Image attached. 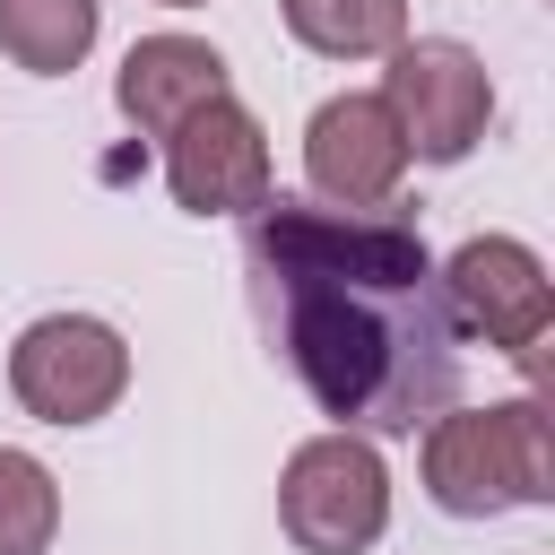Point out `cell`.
Listing matches in <instances>:
<instances>
[{
  "label": "cell",
  "instance_id": "3",
  "mask_svg": "<svg viewBox=\"0 0 555 555\" xmlns=\"http://www.w3.org/2000/svg\"><path fill=\"white\" fill-rule=\"evenodd\" d=\"M278 529L295 555H373L390 529V468L373 434H312L278 468Z\"/></svg>",
  "mask_w": 555,
  "mask_h": 555
},
{
  "label": "cell",
  "instance_id": "13",
  "mask_svg": "<svg viewBox=\"0 0 555 555\" xmlns=\"http://www.w3.org/2000/svg\"><path fill=\"white\" fill-rule=\"evenodd\" d=\"M156 9H208V0H156Z\"/></svg>",
  "mask_w": 555,
  "mask_h": 555
},
{
  "label": "cell",
  "instance_id": "1",
  "mask_svg": "<svg viewBox=\"0 0 555 555\" xmlns=\"http://www.w3.org/2000/svg\"><path fill=\"white\" fill-rule=\"evenodd\" d=\"M251 269L278 295V338L295 382L312 390L338 434L382 425L408 434L416 416L451 408L460 330L434 286V251L390 208H321L269 191L251 208Z\"/></svg>",
  "mask_w": 555,
  "mask_h": 555
},
{
  "label": "cell",
  "instance_id": "9",
  "mask_svg": "<svg viewBox=\"0 0 555 555\" xmlns=\"http://www.w3.org/2000/svg\"><path fill=\"white\" fill-rule=\"evenodd\" d=\"M217 95H234V78H225V52L217 43H199V35H139L130 52H121V69H113V104H121V121L139 130V139H173L199 104H217Z\"/></svg>",
  "mask_w": 555,
  "mask_h": 555
},
{
  "label": "cell",
  "instance_id": "10",
  "mask_svg": "<svg viewBox=\"0 0 555 555\" xmlns=\"http://www.w3.org/2000/svg\"><path fill=\"white\" fill-rule=\"evenodd\" d=\"M104 35V0H0V52L26 78H69Z\"/></svg>",
  "mask_w": 555,
  "mask_h": 555
},
{
  "label": "cell",
  "instance_id": "11",
  "mask_svg": "<svg viewBox=\"0 0 555 555\" xmlns=\"http://www.w3.org/2000/svg\"><path fill=\"white\" fill-rule=\"evenodd\" d=\"M278 17L321 61H390L408 43V0H278Z\"/></svg>",
  "mask_w": 555,
  "mask_h": 555
},
{
  "label": "cell",
  "instance_id": "5",
  "mask_svg": "<svg viewBox=\"0 0 555 555\" xmlns=\"http://www.w3.org/2000/svg\"><path fill=\"white\" fill-rule=\"evenodd\" d=\"M434 286H442V312L460 338L538 373V347L555 330V278L520 234H468L451 260H434Z\"/></svg>",
  "mask_w": 555,
  "mask_h": 555
},
{
  "label": "cell",
  "instance_id": "4",
  "mask_svg": "<svg viewBox=\"0 0 555 555\" xmlns=\"http://www.w3.org/2000/svg\"><path fill=\"white\" fill-rule=\"evenodd\" d=\"M130 390V338L104 312H43L9 347V399L43 425H104Z\"/></svg>",
  "mask_w": 555,
  "mask_h": 555
},
{
  "label": "cell",
  "instance_id": "7",
  "mask_svg": "<svg viewBox=\"0 0 555 555\" xmlns=\"http://www.w3.org/2000/svg\"><path fill=\"white\" fill-rule=\"evenodd\" d=\"M304 182L321 208H390L408 182V139L373 87L321 95L304 121Z\"/></svg>",
  "mask_w": 555,
  "mask_h": 555
},
{
  "label": "cell",
  "instance_id": "8",
  "mask_svg": "<svg viewBox=\"0 0 555 555\" xmlns=\"http://www.w3.org/2000/svg\"><path fill=\"white\" fill-rule=\"evenodd\" d=\"M165 191L191 217H251L269 199V130L243 95L199 104L173 139H165Z\"/></svg>",
  "mask_w": 555,
  "mask_h": 555
},
{
  "label": "cell",
  "instance_id": "6",
  "mask_svg": "<svg viewBox=\"0 0 555 555\" xmlns=\"http://www.w3.org/2000/svg\"><path fill=\"white\" fill-rule=\"evenodd\" d=\"M408 139V165H460L477 156L486 121H494V78L460 35H408L373 87Z\"/></svg>",
  "mask_w": 555,
  "mask_h": 555
},
{
  "label": "cell",
  "instance_id": "12",
  "mask_svg": "<svg viewBox=\"0 0 555 555\" xmlns=\"http://www.w3.org/2000/svg\"><path fill=\"white\" fill-rule=\"evenodd\" d=\"M52 538H61V477L35 451L0 442V555H52Z\"/></svg>",
  "mask_w": 555,
  "mask_h": 555
},
{
  "label": "cell",
  "instance_id": "2",
  "mask_svg": "<svg viewBox=\"0 0 555 555\" xmlns=\"http://www.w3.org/2000/svg\"><path fill=\"white\" fill-rule=\"evenodd\" d=\"M416 477L425 503L451 520H503L520 503H555V434H546V399H494V408H442L425 416L416 442Z\"/></svg>",
  "mask_w": 555,
  "mask_h": 555
}]
</instances>
